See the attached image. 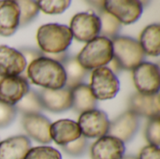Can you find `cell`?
<instances>
[{"label":"cell","instance_id":"obj_27","mask_svg":"<svg viewBox=\"0 0 160 159\" xmlns=\"http://www.w3.org/2000/svg\"><path fill=\"white\" fill-rule=\"evenodd\" d=\"M24 159H62V156L52 147L38 146L31 148Z\"/></svg>","mask_w":160,"mask_h":159},{"label":"cell","instance_id":"obj_3","mask_svg":"<svg viewBox=\"0 0 160 159\" xmlns=\"http://www.w3.org/2000/svg\"><path fill=\"white\" fill-rule=\"evenodd\" d=\"M76 57L81 66L87 70L105 67L113 57L112 40L104 37H97L87 42Z\"/></svg>","mask_w":160,"mask_h":159},{"label":"cell","instance_id":"obj_18","mask_svg":"<svg viewBox=\"0 0 160 159\" xmlns=\"http://www.w3.org/2000/svg\"><path fill=\"white\" fill-rule=\"evenodd\" d=\"M50 134L52 141L61 146L72 142L82 136L78 123L68 119L59 120L52 124Z\"/></svg>","mask_w":160,"mask_h":159},{"label":"cell","instance_id":"obj_20","mask_svg":"<svg viewBox=\"0 0 160 159\" xmlns=\"http://www.w3.org/2000/svg\"><path fill=\"white\" fill-rule=\"evenodd\" d=\"M72 109L78 113H83L88 111L95 110L98 100L94 97L88 84L82 83L71 89Z\"/></svg>","mask_w":160,"mask_h":159},{"label":"cell","instance_id":"obj_28","mask_svg":"<svg viewBox=\"0 0 160 159\" xmlns=\"http://www.w3.org/2000/svg\"><path fill=\"white\" fill-rule=\"evenodd\" d=\"M87 146H88L87 139L83 136H81L76 141L62 146V149L67 155L70 157H82L84 155V153L86 152Z\"/></svg>","mask_w":160,"mask_h":159},{"label":"cell","instance_id":"obj_16","mask_svg":"<svg viewBox=\"0 0 160 159\" xmlns=\"http://www.w3.org/2000/svg\"><path fill=\"white\" fill-rule=\"evenodd\" d=\"M129 111L137 116L153 119L160 117L159 93L155 95L134 94L129 99Z\"/></svg>","mask_w":160,"mask_h":159},{"label":"cell","instance_id":"obj_6","mask_svg":"<svg viewBox=\"0 0 160 159\" xmlns=\"http://www.w3.org/2000/svg\"><path fill=\"white\" fill-rule=\"evenodd\" d=\"M133 81L136 89L142 95L159 93L160 72L158 65L142 62L133 69Z\"/></svg>","mask_w":160,"mask_h":159},{"label":"cell","instance_id":"obj_30","mask_svg":"<svg viewBox=\"0 0 160 159\" xmlns=\"http://www.w3.org/2000/svg\"><path fill=\"white\" fill-rule=\"evenodd\" d=\"M17 111L14 106H9L0 102V128H4L12 124L16 117Z\"/></svg>","mask_w":160,"mask_h":159},{"label":"cell","instance_id":"obj_13","mask_svg":"<svg viewBox=\"0 0 160 159\" xmlns=\"http://www.w3.org/2000/svg\"><path fill=\"white\" fill-rule=\"evenodd\" d=\"M38 95L43 108L49 112H62L72 107L71 89L66 86L57 90L42 89Z\"/></svg>","mask_w":160,"mask_h":159},{"label":"cell","instance_id":"obj_31","mask_svg":"<svg viewBox=\"0 0 160 159\" xmlns=\"http://www.w3.org/2000/svg\"><path fill=\"white\" fill-rule=\"evenodd\" d=\"M138 159H160L159 147L152 145L143 147L140 152Z\"/></svg>","mask_w":160,"mask_h":159},{"label":"cell","instance_id":"obj_8","mask_svg":"<svg viewBox=\"0 0 160 159\" xmlns=\"http://www.w3.org/2000/svg\"><path fill=\"white\" fill-rule=\"evenodd\" d=\"M82 136L90 139L101 138L108 134L110 120L105 112L92 110L81 114L78 123Z\"/></svg>","mask_w":160,"mask_h":159},{"label":"cell","instance_id":"obj_10","mask_svg":"<svg viewBox=\"0 0 160 159\" xmlns=\"http://www.w3.org/2000/svg\"><path fill=\"white\" fill-rule=\"evenodd\" d=\"M29 90V83L23 77L2 78L0 81V102L15 106Z\"/></svg>","mask_w":160,"mask_h":159},{"label":"cell","instance_id":"obj_25","mask_svg":"<svg viewBox=\"0 0 160 159\" xmlns=\"http://www.w3.org/2000/svg\"><path fill=\"white\" fill-rule=\"evenodd\" d=\"M20 8V26L29 23L38 13L39 8L37 1H16Z\"/></svg>","mask_w":160,"mask_h":159},{"label":"cell","instance_id":"obj_2","mask_svg":"<svg viewBox=\"0 0 160 159\" xmlns=\"http://www.w3.org/2000/svg\"><path fill=\"white\" fill-rule=\"evenodd\" d=\"M73 36L68 26L59 23H48L38 30L37 39L43 53L64 52L71 44Z\"/></svg>","mask_w":160,"mask_h":159},{"label":"cell","instance_id":"obj_15","mask_svg":"<svg viewBox=\"0 0 160 159\" xmlns=\"http://www.w3.org/2000/svg\"><path fill=\"white\" fill-rule=\"evenodd\" d=\"M22 124L25 132L36 142L43 144H47L52 142L50 134L52 123L44 115L40 113L24 115Z\"/></svg>","mask_w":160,"mask_h":159},{"label":"cell","instance_id":"obj_23","mask_svg":"<svg viewBox=\"0 0 160 159\" xmlns=\"http://www.w3.org/2000/svg\"><path fill=\"white\" fill-rule=\"evenodd\" d=\"M14 108L23 115L38 114L44 110L38 92L35 90H29L27 94L14 106Z\"/></svg>","mask_w":160,"mask_h":159},{"label":"cell","instance_id":"obj_21","mask_svg":"<svg viewBox=\"0 0 160 159\" xmlns=\"http://www.w3.org/2000/svg\"><path fill=\"white\" fill-rule=\"evenodd\" d=\"M66 73V87L72 89L82 83L86 78L89 70L85 69L78 62L77 57L68 56L67 59L62 63Z\"/></svg>","mask_w":160,"mask_h":159},{"label":"cell","instance_id":"obj_35","mask_svg":"<svg viewBox=\"0 0 160 159\" xmlns=\"http://www.w3.org/2000/svg\"><path fill=\"white\" fill-rule=\"evenodd\" d=\"M1 79H2V78H1V77H0V81H1Z\"/></svg>","mask_w":160,"mask_h":159},{"label":"cell","instance_id":"obj_1","mask_svg":"<svg viewBox=\"0 0 160 159\" xmlns=\"http://www.w3.org/2000/svg\"><path fill=\"white\" fill-rule=\"evenodd\" d=\"M27 76L34 84L43 89L57 90L66 85V73L63 66L44 56L28 65Z\"/></svg>","mask_w":160,"mask_h":159},{"label":"cell","instance_id":"obj_5","mask_svg":"<svg viewBox=\"0 0 160 159\" xmlns=\"http://www.w3.org/2000/svg\"><path fill=\"white\" fill-rule=\"evenodd\" d=\"M89 87L97 100H108L115 97L120 90V82L117 75L107 67H102L93 70Z\"/></svg>","mask_w":160,"mask_h":159},{"label":"cell","instance_id":"obj_33","mask_svg":"<svg viewBox=\"0 0 160 159\" xmlns=\"http://www.w3.org/2000/svg\"><path fill=\"white\" fill-rule=\"evenodd\" d=\"M107 67L113 73V74H118V73H120V71L122 70V68H121V67H120V65L118 64V62L112 57V59L111 60V62L108 64V66H107Z\"/></svg>","mask_w":160,"mask_h":159},{"label":"cell","instance_id":"obj_32","mask_svg":"<svg viewBox=\"0 0 160 159\" xmlns=\"http://www.w3.org/2000/svg\"><path fill=\"white\" fill-rule=\"evenodd\" d=\"M18 51L24 57L27 65H29L33 61L38 59L39 57H42V52L41 51H38L37 49H32V48H27L26 47V48H21Z\"/></svg>","mask_w":160,"mask_h":159},{"label":"cell","instance_id":"obj_12","mask_svg":"<svg viewBox=\"0 0 160 159\" xmlns=\"http://www.w3.org/2000/svg\"><path fill=\"white\" fill-rule=\"evenodd\" d=\"M27 64L22 53L6 45L0 46V77H15L20 76L24 71Z\"/></svg>","mask_w":160,"mask_h":159},{"label":"cell","instance_id":"obj_34","mask_svg":"<svg viewBox=\"0 0 160 159\" xmlns=\"http://www.w3.org/2000/svg\"><path fill=\"white\" fill-rule=\"evenodd\" d=\"M122 159H138V157H136L134 156H128V157H124Z\"/></svg>","mask_w":160,"mask_h":159},{"label":"cell","instance_id":"obj_9","mask_svg":"<svg viewBox=\"0 0 160 159\" xmlns=\"http://www.w3.org/2000/svg\"><path fill=\"white\" fill-rule=\"evenodd\" d=\"M104 9L122 24H130L140 19L143 7L138 0H108L104 1Z\"/></svg>","mask_w":160,"mask_h":159},{"label":"cell","instance_id":"obj_24","mask_svg":"<svg viewBox=\"0 0 160 159\" xmlns=\"http://www.w3.org/2000/svg\"><path fill=\"white\" fill-rule=\"evenodd\" d=\"M97 14L100 20V37L112 39L117 37L119 31L121 30L122 23L112 14L107 12L104 8L98 11Z\"/></svg>","mask_w":160,"mask_h":159},{"label":"cell","instance_id":"obj_29","mask_svg":"<svg viewBox=\"0 0 160 159\" xmlns=\"http://www.w3.org/2000/svg\"><path fill=\"white\" fill-rule=\"evenodd\" d=\"M145 137L147 142L152 146L159 147L160 146V119L159 117H156L150 119L146 129H145Z\"/></svg>","mask_w":160,"mask_h":159},{"label":"cell","instance_id":"obj_26","mask_svg":"<svg viewBox=\"0 0 160 159\" xmlns=\"http://www.w3.org/2000/svg\"><path fill=\"white\" fill-rule=\"evenodd\" d=\"M38 8L46 14H61L71 4L69 0H39Z\"/></svg>","mask_w":160,"mask_h":159},{"label":"cell","instance_id":"obj_4","mask_svg":"<svg viewBox=\"0 0 160 159\" xmlns=\"http://www.w3.org/2000/svg\"><path fill=\"white\" fill-rule=\"evenodd\" d=\"M113 58L122 69L133 70L143 62L145 53L140 42L132 37L117 36L112 39Z\"/></svg>","mask_w":160,"mask_h":159},{"label":"cell","instance_id":"obj_14","mask_svg":"<svg viewBox=\"0 0 160 159\" xmlns=\"http://www.w3.org/2000/svg\"><path fill=\"white\" fill-rule=\"evenodd\" d=\"M125 143L112 136L99 138L91 147L92 159H122L125 156Z\"/></svg>","mask_w":160,"mask_h":159},{"label":"cell","instance_id":"obj_19","mask_svg":"<svg viewBox=\"0 0 160 159\" xmlns=\"http://www.w3.org/2000/svg\"><path fill=\"white\" fill-rule=\"evenodd\" d=\"M30 149L31 142L26 136H14L0 142V159H24Z\"/></svg>","mask_w":160,"mask_h":159},{"label":"cell","instance_id":"obj_7","mask_svg":"<svg viewBox=\"0 0 160 159\" xmlns=\"http://www.w3.org/2000/svg\"><path fill=\"white\" fill-rule=\"evenodd\" d=\"M69 29L75 39L81 42H89L98 37L100 20L92 11L80 12L72 18Z\"/></svg>","mask_w":160,"mask_h":159},{"label":"cell","instance_id":"obj_22","mask_svg":"<svg viewBox=\"0 0 160 159\" xmlns=\"http://www.w3.org/2000/svg\"><path fill=\"white\" fill-rule=\"evenodd\" d=\"M140 44L145 54L158 56L160 54V25L158 23L146 26L141 34Z\"/></svg>","mask_w":160,"mask_h":159},{"label":"cell","instance_id":"obj_11","mask_svg":"<svg viewBox=\"0 0 160 159\" xmlns=\"http://www.w3.org/2000/svg\"><path fill=\"white\" fill-rule=\"evenodd\" d=\"M138 129L139 116L130 111H127L110 122L108 136L114 137L125 143L133 139Z\"/></svg>","mask_w":160,"mask_h":159},{"label":"cell","instance_id":"obj_17","mask_svg":"<svg viewBox=\"0 0 160 159\" xmlns=\"http://www.w3.org/2000/svg\"><path fill=\"white\" fill-rule=\"evenodd\" d=\"M20 27V8L16 1H0V36H12Z\"/></svg>","mask_w":160,"mask_h":159}]
</instances>
